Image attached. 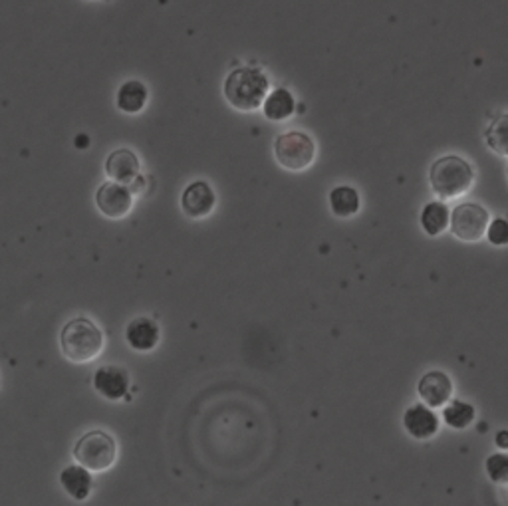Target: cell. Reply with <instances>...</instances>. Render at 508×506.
I'll list each match as a JSON object with an SVG mask.
<instances>
[{"instance_id": "17", "label": "cell", "mask_w": 508, "mask_h": 506, "mask_svg": "<svg viewBox=\"0 0 508 506\" xmlns=\"http://www.w3.org/2000/svg\"><path fill=\"white\" fill-rule=\"evenodd\" d=\"M330 209L340 219H350L360 211V193L350 185H340L332 189Z\"/></svg>"}, {"instance_id": "14", "label": "cell", "mask_w": 508, "mask_h": 506, "mask_svg": "<svg viewBox=\"0 0 508 506\" xmlns=\"http://www.w3.org/2000/svg\"><path fill=\"white\" fill-rule=\"evenodd\" d=\"M149 99V89L141 80H127L119 86L116 94V106L121 114L137 116L144 111Z\"/></svg>"}, {"instance_id": "18", "label": "cell", "mask_w": 508, "mask_h": 506, "mask_svg": "<svg viewBox=\"0 0 508 506\" xmlns=\"http://www.w3.org/2000/svg\"><path fill=\"white\" fill-rule=\"evenodd\" d=\"M449 209L441 201L427 202L421 211V227L429 237H439L449 227Z\"/></svg>"}, {"instance_id": "16", "label": "cell", "mask_w": 508, "mask_h": 506, "mask_svg": "<svg viewBox=\"0 0 508 506\" xmlns=\"http://www.w3.org/2000/svg\"><path fill=\"white\" fill-rule=\"evenodd\" d=\"M294 109H296V99L287 88L274 89L262 104V114L268 121H287L294 116Z\"/></svg>"}, {"instance_id": "13", "label": "cell", "mask_w": 508, "mask_h": 506, "mask_svg": "<svg viewBox=\"0 0 508 506\" xmlns=\"http://www.w3.org/2000/svg\"><path fill=\"white\" fill-rule=\"evenodd\" d=\"M159 326L151 318H136L127 323L126 342L131 350L136 351H151L159 343Z\"/></svg>"}, {"instance_id": "9", "label": "cell", "mask_w": 508, "mask_h": 506, "mask_svg": "<svg viewBox=\"0 0 508 506\" xmlns=\"http://www.w3.org/2000/svg\"><path fill=\"white\" fill-rule=\"evenodd\" d=\"M439 417L433 413V408L429 405H411V408L403 415V427L413 439L427 441L431 439L439 431Z\"/></svg>"}, {"instance_id": "1", "label": "cell", "mask_w": 508, "mask_h": 506, "mask_svg": "<svg viewBox=\"0 0 508 506\" xmlns=\"http://www.w3.org/2000/svg\"><path fill=\"white\" fill-rule=\"evenodd\" d=\"M270 82L260 68L240 66L225 78L222 94L227 104L237 111H257L262 108L264 99L270 94Z\"/></svg>"}, {"instance_id": "21", "label": "cell", "mask_w": 508, "mask_h": 506, "mask_svg": "<svg viewBox=\"0 0 508 506\" xmlns=\"http://www.w3.org/2000/svg\"><path fill=\"white\" fill-rule=\"evenodd\" d=\"M486 474L493 483L504 484L508 483V454L494 453L486 459Z\"/></svg>"}, {"instance_id": "23", "label": "cell", "mask_w": 508, "mask_h": 506, "mask_svg": "<svg viewBox=\"0 0 508 506\" xmlns=\"http://www.w3.org/2000/svg\"><path fill=\"white\" fill-rule=\"evenodd\" d=\"M494 443H496V447L506 451L508 449V431H499V433H496Z\"/></svg>"}, {"instance_id": "2", "label": "cell", "mask_w": 508, "mask_h": 506, "mask_svg": "<svg viewBox=\"0 0 508 506\" xmlns=\"http://www.w3.org/2000/svg\"><path fill=\"white\" fill-rule=\"evenodd\" d=\"M60 350L68 361L88 363L104 351V332L89 318L70 320L60 332Z\"/></svg>"}, {"instance_id": "8", "label": "cell", "mask_w": 508, "mask_h": 506, "mask_svg": "<svg viewBox=\"0 0 508 506\" xmlns=\"http://www.w3.org/2000/svg\"><path fill=\"white\" fill-rule=\"evenodd\" d=\"M217 205V195L207 181H193L181 195V209L189 219H205Z\"/></svg>"}, {"instance_id": "3", "label": "cell", "mask_w": 508, "mask_h": 506, "mask_svg": "<svg viewBox=\"0 0 508 506\" xmlns=\"http://www.w3.org/2000/svg\"><path fill=\"white\" fill-rule=\"evenodd\" d=\"M431 189L441 199H456L465 195L475 183V171L459 155H445L439 157L431 165L429 171Z\"/></svg>"}, {"instance_id": "6", "label": "cell", "mask_w": 508, "mask_h": 506, "mask_svg": "<svg viewBox=\"0 0 508 506\" xmlns=\"http://www.w3.org/2000/svg\"><path fill=\"white\" fill-rule=\"evenodd\" d=\"M489 211L479 202H461L451 212V232L463 242H476L486 235L489 229Z\"/></svg>"}, {"instance_id": "10", "label": "cell", "mask_w": 508, "mask_h": 506, "mask_svg": "<svg viewBox=\"0 0 508 506\" xmlns=\"http://www.w3.org/2000/svg\"><path fill=\"white\" fill-rule=\"evenodd\" d=\"M418 391H419V398L429 405V408L433 409L445 408L453 398V381L445 371L433 370L421 378Z\"/></svg>"}, {"instance_id": "12", "label": "cell", "mask_w": 508, "mask_h": 506, "mask_svg": "<svg viewBox=\"0 0 508 506\" xmlns=\"http://www.w3.org/2000/svg\"><path fill=\"white\" fill-rule=\"evenodd\" d=\"M106 173L118 183H134L139 177V157L131 149L111 151L106 159Z\"/></svg>"}, {"instance_id": "20", "label": "cell", "mask_w": 508, "mask_h": 506, "mask_svg": "<svg viewBox=\"0 0 508 506\" xmlns=\"http://www.w3.org/2000/svg\"><path fill=\"white\" fill-rule=\"evenodd\" d=\"M486 137V145H489L494 154L508 157V114H501L496 116L489 129L484 131Z\"/></svg>"}, {"instance_id": "19", "label": "cell", "mask_w": 508, "mask_h": 506, "mask_svg": "<svg viewBox=\"0 0 508 506\" xmlns=\"http://www.w3.org/2000/svg\"><path fill=\"white\" fill-rule=\"evenodd\" d=\"M475 417H476V409L471 403L461 401V399H451L445 405L443 419L451 429L463 431L469 427V425L475 421Z\"/></svg>"}, {"instance_id": "24", "label": "cell", "mask_w": 508, "mask_h": 506, "mask_svg": "<svg viewBox=\"0 0 508 506\" xmlns=\"http://www.w3.org/2000/svg\"><path fill=\"white\" fill-rule=\"evenodd\" d=\"M86 3H99V0H86Z\"/></svg>"}, {"instance_id": "15", "label": "cell", "mask_w": 508, "mask_h": 506, "mask_svg": "<svg viewBox=\"0 0 508 506\" xmlns=\"http://www.w3.org/2000/svg\"><path fill=\"white\" fill-rule=\"evenodd\" d=\"M60 484H62L66 494H70L74 501L82 502L91 494L94 479H91L89 469H86L84 464H70V467L60 473Z\"/></svg>"}, {"instance_id": "11", "label": "cell", "mask_w": 508, "mask_h": 506, "mask_svg": "<svg viewBox=\"0 0 508 506\" xmlns=\"http://www.w3.org/2000/svg\"><path fill=\"white\" fill-rule=\"evenodd\" d=\"M94 388L108 401H119L127 396L129 376L124 368L106 366L94 373Z\"/></svg>"}, {"instance_id": "4", "label": "cell", "mask_w": 508, "mask_h": 506, "mask_svg": "<svg viewBox=\"0 0 508 506\" xmlns=\"http://www.w3.org/2000/svg\"><path fill=\"white\" fill-rule=\"evenodd\" d=\"M74 459L94 473L108 471L118 459V443L106 431H88L74 445Z\"/></svg>"}, {"instance_id": "22", "label": "cell", "mask_w": 508, "mask_h": 506, "mask_svg": "<svg viewBox=\"0 0 508 506\" xmlns=\"http://www.w3.org/2000/svg\"><path fill=\"white\" fill-rule=\"evenodd\" d=\"M486 239L494 247H506L508 245V220L506 219H494L489 222L486 229Z\"/></svg>"}, {"instance_id": "5", "label": "cell", "mask_w": 508, "mask_h": 506, "mask_svg": "<svg viewBox=\"0 0 508 506\" xmlns=\"http://www.w3.org/2000/svg\"><path fill=\"white\" fill-rule=\"evenodd\" d=\"M274 157L287 171H304L316 159V144L304 131H287L274 139Z\"/></svg>"}, {"instance_id": "7", "label": "cell", "mask_w": 508, "mask_h": 506, "mask_svg": "<svg viewBox=\"0 0 508 506\" xmlns=\"http://www.w3.org/2000/svg\"><path fill=\"white\" fill-rule=\"evenodd\" d=\"M96 207L108 219H124L134 207V193L131 189L118 181H106L96 191Z\"/></svg>"}]
</instances>
